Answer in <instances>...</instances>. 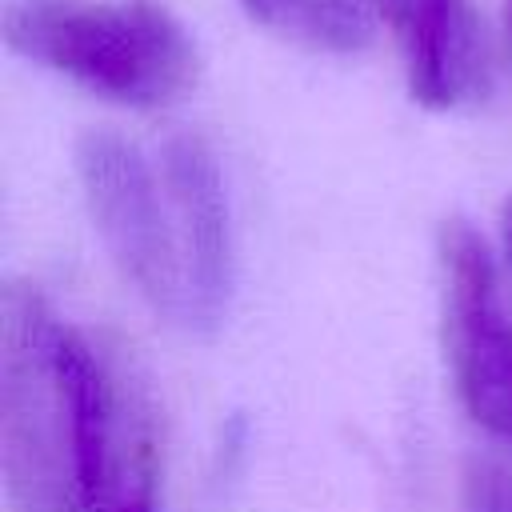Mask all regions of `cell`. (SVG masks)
I'll return each instance as SVG.
<instances>
[{
	"mask_svg": "<svg viewBox=\"0 0 512 512\" xmlns=\"http://www.w3.org/2000/svg\"><path fill=\"white\" fill-rule=\"evenodd\" d=\"M0 468L16 512H104L112 396L96 352L28 288L0 308Z\"/></svg>",
	"mask_w": 512,
	"mask_h": 512,
	"instance_id": "obj_1",
	"label": "cell"
},
{
	"mask_svg": "<svg viewBox=\"0 0 512 512\" xmlns=\"http://www.w3.org/2000/svg\"><path fill=\"white\" fill-rule=\"evenodd\" d=\"M8 44L120 108H168L200 72L196 36L164 0H12Z\"/></svg>",
	"mask_w": 512,
	"mask_h": 512,
	"instance_id": "obj_2",
	"label": "cell"
},
{
	"mask_svg": "<svg viewBox=\"0 0 512 512\" xmlns=\"http://www.w3.org/2000/svg\"><path fill=\"white\" fill-rule=\"evenodd\" d=\"M76 168L96 232L124 280L160 316L196 328L180 224L160 164L120 132H88L80 136Z\"/></svg>",
	"mask_w": 512,
	"mask_h": 512,
	"instance_id": "obj_3",
	"label": "cell"
},
{
	"mask_svg": "<svg viewBox=\"0 0 512 512\" xmlns=\"http://www.w3.org/2000/svg\"><path fill=\"white\" fill-rule=\"evenodd\" d=\"M448 348L464 408L496 440L512 444V316L500 300L496 260L484 236L452 220L444 232Z\"/></svg>",
	"mask_w": 512,
	"mask_h": 512,
	"instance_id": "obj_4",
	"label": "cell"
},
{
	"mask_svg": "<svg viewBox=\"0 0 512 512\" xmlns=\"http://www.w3.org/2000/svg\"><path fill=\"white\" fill-rule=\"evenodd\" d=\"M408 92L436 112L484 104L496 88V56L476 0H380Z\"/></svg>",
	"mask_w": 512,
	"mask_h": 512,
	"instance_id": "obj_5",
	"label": "cell"
},
{
	"mask_svg": "<svg viewBox=\"0 0 512 512\" xmlns=\"http://www.w3.org/2000/svg\"><path fill=\"white\" fill-rule=\"evenodd\" d=\"M156 164L180 224L196 328H212L224 312L232 284V236H228V196H224L220 164L212 148L192 132L168 136L160 144Z\"/></svg>",
	"mask_w": 512,
	"mask_h": 512,
	"instance_id": "obj_6",
	"label": "cell"
},
{
	"mask_svg": "<svg viewBox=\"0 0 512 512\" xmlns=\"http://www.w3.org/2000/svg\"><path fill=\"white\" fill-rule=\"evenodd\" d=\"M252 24L268 36L320 52L352 56L380 32V0H236Z\"/></svg>",
	"mask_w": 512,
	"mask_h": 512,
	"instance_id": "obj_7",
	"label": "cell"
},
{
	"mask_svg": "<svg viewBox=\"0 0 512 512\" xmlns=\"http://www.w3.org/2000/svg\"><path fill=\"white\" fill-rule=\"evenodd\" d=\"M464 512H512V468L500 460H472L464 472Z\"/></svg>",
	"mask_w": 512,
	"mask_h": 512,
	"instance_id": "obj_8",
	"label": "cell"
},
{
	"mask_svg": "<svg viewBox=\"0 0 512 512\" xmlns=\"http://www.w3.org/2000/svg\"><path fill=\"white\" fill-rule=\"evenodd\" d=\"M104 512H152L148 480H144V476H136V480L120 484V488L112 492V500H108V508H104Z\"/></svg>",
	"mask_w": 512,
	"mask_h": 512,
	"instance_id": "obj_9",
	"label": "cell"
},
{
	"mask_svg": "<svg viewBox=\"0 0 512 512\" xmlns=\"http://www.w3.org/2000/svg\"><path fill=\"white\" fill-rule=\"evenodd\" d=\"M504 256L512 260V200L504 204Z\"/></svg>",
	"mask_w": 512,
	"mask_h": 512,
	"instance_id": "obj_10",
	"label": "cell"
},
{
	"mask_svg": "<svg viewBox=\"0 0 512 512\" xmlns=\"http://www.w3.org/2000/svg\"><path fill=\"white\" fill-rule=\"evenodd\" d=\"M508 32H512V0H508Z\"/></svg>",
	"mask_w": 512,
	"mask_h": 512,
	"instance_id": "obj_11",
	"label": "cell"
}]
</instances>
